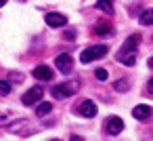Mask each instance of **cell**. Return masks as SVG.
<instances>
[{"label": "cell", "instance_id": "cell-1", "mask_svg": "<svg viewBox=\"0 0 153 141\" xmlns=\"http://www.w3.org/2000/svg\"><path fill=\"white\" fill-rule=\"evenodd\" d=\"M78 91H80V80H67V82H63V84H57L51 93H53L55 99H65V97L76 95Z\"/></svg>", "mask_w": 153, "mask_h": 141}, {"label": "cell", "instance_id": "cell-2", "mask_svg": "<svg viewBox=\"0 0 153 141\" xmlns=\"http://www.w3.org/2000/svg\"><path fill=\"white\" fill-rule=\"evenodd\" d=\"M107 51H109V46H107V44H92V46H88V49H84V51H82L80 61H82V63H90V61H94V59L105 57V55H107Z\"/></svg>", "mask_w": 153, "mask_h": 141}, {"label": "cell", "instance_id": "cell-3", "mask_svg": "<svg viewBox=\"0 0 153 141\" xmlns=\"http://www.w3.org/2000/svg\"><path fill=\"white\" fill-rule=\"evenodd\" d=\"M55 65H57V70H59V72L69 74V72H71V68H74V57H71L69 53H61V55H57Z\"/></svg>", "mask_w": 153, "mask_h": 141}, {"label": "cell", "instance_id": "cell-4", "mask_svg": "<svg viewBox=\"0 0 153 141\" xmlns=\"http://www.w3.org/2000/svg\"><path fill=\"white\" fill-rule=\"evenodd\" d=\"M105 130H107L109 135H120V133L124 130V120H122L120 116H109V118L105 120Z\"/></svg>", "mask_w": 153, "mask_h": 141}, {"label": "cell", "instance_id": "cell-5", "mask_svg": "<svg viewBox=\"0 0 153 141\" xmlns=\"http://www.w3.org/2000/svg\"><path fill=\"white\" fill-rule=\"evenodd\" d=\"M97 103L94 101H90V99H86V101H82L80 105H78V114L82 116V118H94L97 116Z\"/></svg>", "mask_w": 153, "mask_h": 141}, {"label": "cell", "instance_id": "cell-6", "mask_svg": "<svg viewBox=\"0 0 153 141\" xmlns=\"http://www.w3.org/2000/svg\"><path fill=\"white\" fill-rule=\"evenodd\" d=\"M42 88L40 86H34V88H30L27 93H23V97H21V101H23V105H34V103H38L40 99H42Z\"/></svg>", "mask_w": 153, "mask_h": 141}, {"label": "cell", "instance_id": "cell-7", "mask_svg": "<svg viewBox=\"0 0 153 141\" xmlns=\"http://www.w3.org/2000/svg\"><path fill=\"white\" fill-rule=\"evenodd\" d=\"M44 19H46V23L51 28H63V26H67V17L61 15V13H46Z\"/></svg>", "mask_w": 153, "mask_h": 141}, {"label": "cell", "instance_id": "cell-8", "mask_svg": "<svg viewBox=\"0 0 153 141\" xmlns=\"http://www.w3.org/2000/svg\"><path fill=\"white\" fill-rule=\"evenodd\" d=\"M132 116H134L136 120H149V118L153 116V107H151V105L140 103V105H136V107L132 110Z\"/></svg>", "mask_w": 153, "mask_h": 141}, {"label": "cell", "instance_id": "cell-9", "mask_svg": "<svg viewBox=\"0 0 153 141\" xmlns=\"http://www.w3.org/2000/svg\"><path fill=\"white\" fill-rule=\"evenodd\" d=\"M117 61L124 63V65H128V68H132V65L136 63V51H124V49H120Z\"/></svg>", "mask_w": 153, "mask_h": 141}, {"label": "cell", "instance_id": "cell-10", "mask_svg": "<svg viewBox=\"0 0 153 141\" xmlns=\"http://www.w3.org/2000/svg\"><path fill=\"white\" fill-rule=\"evenodd\" d=\"M32 76H34V78H38V80H42V82H46V80H51V78H53V70H51V68H46V65H38V68L32 72Z\"/></svg>", "mask_w": 153, "mask_h": 141}, {"label": "cell", "instance_id": "cell-11", "mask_svg": "<svg viewBox=\"0 0 153 141\" xmlns=\"http://www.w3.org/2000/svg\"><path fill=\"white\" fill-rule=\"evenodd\" d=\"M138 42H140V36H138V34H132V36L124 42V46H122V49H124V51H136Z\"/></svg>", "mask_w": 153, "mask_h": 141}, {"label": "cell", "instance_id": "cell-12", "mask_svg": "<svg viewBox=\"0 0 153 141\" xmlns=\"http://www.w3.org/2000/svg\"><path fill=\"white\" fill-rule=\"evenodd\" d=\"M140 26H153V9H145L138 17Z\"/></svg>", "mask_w": 153, "mask_h": 141}, {"label": "cell", "instance_id": "cell-13", "mask_svg": "<svg viewBox=\"0 0 153 141\" xmlns=\"http://www.w3.org/2000/svg\"><path fill=\"white\" fill-rule=\"evenodd\" d=\"M97 9L107 13V15H113V4H111V0H99L97 2Z\"/></svg>", "mask_w": 153, "mask_h": 141}, {"label": "cell", "instance_id": "cell-14", "mask_svg": "<svg viewBox=\"0 0 153 141\" xmlns=\"http://www.w3.org/2000/svg\"><path fill=\"white\" fill-rule=\"evenodd\" d=\"M53 112V103H48V101H42L40 105H38V110H36V116H48Z\"/></svg>", "mask_w": 153, "mask_h": 141}, {"label": "cell", "instance_id": "cell-15", "mask_svg": "<svg viewBox=\"0 0 153 141\" xmlns=\"http://www.w3.org/2000/svg\"><path fill=\"white\" fill-rule=\"evenodd\" d=\"M94 34H99V36L111 34V26H109V23H97V26H94Z\"/></svg>", "mask_w": 153, "mask_h": 141}, {"label": "cell", "instance_id": "cell-16", "mask_svg": "<svg viewBox=\"0 0 153 141\" xmlns=\"http://www.w3.org/2000/svg\"><path fill=\"white\" fill-rule=\"evenodd\" d=\"M113 88L115 91H128L130 88V82L128 80H117V82H113Z\"/></svg>", "mask_w": 153, "mask_h": 141}, {"label": "cell", "instance_id": "cell-17", "mask_svg": "<svg viewBox=\"0 0 153 141\" xmlns=\"http://www.w3.org/2000/svg\"><path fill=\"white\" fill-rule=\"evenodd\" d=\"M94 76H97V80H101V82H105V80L109 78V74H107V70H103V68H99V70L94 72Z\"/></svg>", "mask_w": 153, "mask_h": 141}, {"label": "cell", "instance_id": "cell-18", "mask_svg": "<svg viewBox=\"0 0 153 141\" xmlns=\"http://www.w3.org/2000/svg\"><path fill=\"white\" fill-rule=\"evenodd\" d=\"M9 93H11V82L0 80V95H9Z\"/></svg>", "mask_w": 153, "mask_h": 141}, {"label": "cell", "instance_id": "cell-19", "mask_svg": "<svg viewBox=\"0 0 153 141\" xmlns=\"http://www.w3.org/2000/svg\"><path fill=\"white\" fill-rule=\"evenodd\" d=\"M147 93L149 95H153V76L149 78V82H147Z\"/></svg>", "mask_w": 153, "mask_h": 141}, {"label": "cell", "instance_id": "cell-20", "mask_svg": "<svg viewBox=\"0 0 153 141\" xmlns=\"http://www.w3.org/2000/svg\"><path fill=\"white\" fill-rule=\"evenodd\" d=\"M65 38H76V32H65Z\"/></svg>", "mask_w": 153, "mask_h": 141}, {"label": "cell", "instance_id": "cell-21", "mask_svg": "<svg viewBox=\"0 0 153 141\" xmlns=\"http://www.w3.org/2000/svg\"><path fill=\"white\" fill-rule=\"evenodd\" d=\"M149 68H151V70H153V57H151V59H149Z\"/></svg>", "mask_w": 153, "mask_h": 141}, {"label": "cell", "instance_id": "cell-22", "mask_svg": "<svg viewBox=\"0 0 153 141\" xmlns=\"http://www.w3.org/2000/svg\"><path fill=\"white\" fill-rule=\"evenodd\" d=\"M7 4V0H0V7H4Z\"/></svg>", "mask_w": 153, "mask_h": 141}]
</instances>
